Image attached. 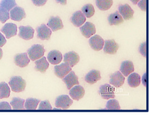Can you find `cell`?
<instances>
[{"instance_id": "cell-1", "label": "cell", "mask_w": 152, "mask_h": 115, "mask_svg": "<svg viewBox=\"0 0 152 115\" xmlns=\"http://www.w3.org/2000/svg\"><path fill=\"white\" fill-rule=\"evenodd\" d=\"M9 85L12 91L15 92H20L24 91L26 86V82L21 76H13L9 81Z\"/></svg>"}, {"instance_id": "cell-2", "label": "cell", "mask_w": 152, "mask_h": 115, "mask_svg": "<svg viewBox=\"0 0 152 115\" xmlns=\"http://www.w3.org/2000/svg\"><path fill=\"white\" fill-rule=\"evenodd\" d=\"M45 52V51L43 45L34 44L28 49L27 54L30 59L32 61H35L43 57Z\"/></svg>"}, {"instance_id": "cell-3", "label": "cell", "mask_w": 152, "mask_h": 115, "mask_svg": "<svg viewBox=\"0 0 152 115\" xmlns=\"http://www.w3.org/2000/svg\"><path fill=\"white\" fill-rule=\"evenodd\" d=\"M115 88L112 86L111 85L106 84L101 85L99 89V94L102 99L104 100H109L114 99L115 97Z\"/></svg>"}, {"instance_id": "cell-4", "label": "cell", "mask_w": 152, "mask_h": 115, "mask_svg": "<svg viewBox=\"0 0 152 115\" xmlns=\"http://www.w3.org/2000/svg\"><path fill=\"white\" fill-rule=\"evenodd\" d=\"M54 74L60 79H63L72 70V67L66 63L61 64L54 67Z\"/></svg>"}, {"instance_id": "cell-5", "label": "cell", "mask_w": 152, "mask_h": 115, "mask_svg": "<svg viewBox=\"0 0 152 115\" xmlns=\"http://www.w3.org/2000/svg\"><path fill=\"white\" fill-rule=\"evenodd\" d=\"M73 103V101L68 95H63L58 96L56 100V106L63 110L68 109Z\"/></svg>"}, {"instance_id": "cell-6", "label": "cell", "mask_w": 152, "mask_h": 115, "mask_svg": "<svg viewBox=\"0 0 152 115\" xmlns=\"http://www.w3.org/2000/svg\"><path fill=\"white\" fill-rule=\"evenodd\" d=\"M37 38L41 40H49L50 38L52 31L45 24H42L36 29Z\"/></svg>"}, {"instance_id": "cell-7", "label": "cell", "mask_w": 152, "mask_h": 115, "mask_svg": "<svg viewBox=\"0 0 152 115\" xmlns=\"http://www.w3.org/2000/svg\"><path fill=\"white\" fill-rule=\"evenodd\" d=\"M110 84L115 87H120L124 84L125 78L120 72H116L110 76Z\"/></svg>"}, {"instance_id": "cell-8", "label": "cell", "mask_w": 152, "mask_h": 115, "mask_svg": "<svg viewBox=\"0 0 152 115\" xmlns=\"http://www.w3.org/2000/svg\"><path fill=\"white\" fill-rule=\"evenodd\" d=\"M10 16V18L13 21L20 22L26 18V15L23 8L19 6H16L11 10Z\"/></svg>"}, {"instance_id": "cell-9", "label": "cell", "mask_w": 152, "mask_h": 115, "mask_svg": "<svg viewBox=\"0 0 152 115\" xmlns=\"http://www.w3.org/2000/svg\"><path fill=\"white\" fill-rule=\"evenodd\" d=\"M62 80L63 81L64 83L66 84L69 90L72 88L74 86L79 84L78 77L76 75L75 73L72 70L70 72L68 75L65 76L64 78H63Z\"/></svg>"}, {"instance_id": "cell-10", "label": "cell", "mask_w": 152, "mask_h": 115, "mask_svg": "<svg viewBox=\"0 0 152 115\" xmlns=\"http://www.w3.org/2000/svg\"><path fill=\"white\" fill-rule=\"evenodd\" d=\"M1 31L4 34L7 39H10L17 35V27L16 24L8 23L4 24V26L1 28Z\"/></svg>"}, {"instance_id": "cell-11", "label": "cell", "mask_w": 152, "mask_h": 115, "mask_svg": "<svg viewBox=\"0 0 152 115\" xmlns=\"http://www.w3.org/2000/svg\"><path fill=\"white\" fill-rule=\"evenodd\" d=\"M104 42V40L99 35L94 36L89 40V44L90 47L96 51H100L103 48Z\"/></svg>"}, {"instance_id": "cell-12", "label": "cell", "mask_w": 152, "mask_h": 115, "mask_svg": "<svg viewBox=\"0 0 152 115\" xmlns=\"http://www.w3.org/2000/svg\"><path fill=\"white\" fill-rule=\"evenodd\" d=\"M119 13L124 20H131L133 17L134 11L128 4H120L118 6Z\"/></svg>"}, {"instance_id": "cell-13", "label": "cell", "mask_w": 152, "mask_h": 115, "mask_svg": "<svg viewBox=\"0 0 152 115\" xmlns=\"http://www.w3.org/2000/svg\"><path fill=\"white\" fill-rule=\"evenodd\" d=\"M82 34L86 38H88L96 33L95 26L91 22H87L80 28Z\"/></svg>"}, {"instance_id": "cell-14", "label": "cell", "mask_w": 152, "mask_h": 115, "mask_svg": "<svg viewBox=\"0 0 152 115\" xmlns=\"http://www.w3.org/2000/svg\"><path fill=\"white\" fill-rule=\"evenodd\" d=\"M47 26L50 28L52 31L56 32L64 28L63 22L59 17L52 16L48 21Z\"/></svg>"}, {"instance_id": "cell-15", "label": "cell", "mask_w": 152, "mask_h": 115, "mask_svg": "<svg viewBox=\"0 0 152 115\" xmlns=\"http://www.w3.org/2000/svg\"><path fill=\"white\" fill-rule=\"evenodd\" d=\"M80 56L76 52L72 51L65 54L64 56V62L68 64L71 67H74L79 63Z\"/></svg>"}, {"instance_id": "cell-16", "label": "cell", "mask_w": 152, "mask_h": 115, "mask_svg": "<svg viewBox=\"0 0 152 115\" xmlns=\"http://www.w3.org/2000/svg\"><path fill=\"white\" fill-rule=\"evenodd\" d=\"M19 30L18 36L23 40H28L32 39L34 37V30L30 26H20Z\"/></svg>"}, {"instance_id": "cell-17", "label": "cell", "mask_w": 152, "mask_h": 115, "mask_svg": "<svg viewBox=\"0 0 152 115\" xmlns=\"http://www.w3.org/2000/svg\"><path fill=\"white\" fill-rule=\"evenodd\" d=\"M14 62L17 66L20 67H27L30 62V59L27 53L16 54L14 58Z\"/></svg>"}, {"instance_id": "cell-18", "label": "cell", "mask_w": 152, "mask_h": 115, "mask_svg": "<svg viewBox=\"0 0 152 115\" xmlns=\"http://www.w3.org/2000/svg\"><path fill=\"white\" fill-rule=\"evenodd\" d=\"M85 91L84 87L80 85H76L70 89L69 95L72 99L79 101L85 95Z\"/></svg>"}, {"instance_id": "cell-19", "label": "cell", "mask_w": 152, "mask_h": 115, "mask_svg": "<svg viewBox=\"0 0 152 115\" xmlns=\"http://www.w3.org/2000/svg\"><path fill=\"white\" fill-rule=\"evenodd\" d=\"M119 48L118 44L113 40H106L104 42V51L109 54H115Z\"/></svg>"}, {"instance_id": "cell-20", "label": "cell", "mask_w": 152, "mask_h": 115, "mask_svg": "<svg viewBox=\"0 0 152 115\" xmlns=\"http://www.w3.org/2000/svg\"><path fill=\"white\" fill-rule=\"evenodd\" d=\"M86 17L83 13L81 11H77L73 13L72 17L70 18V21L75 27H80L84 24V22L86 21Z\"/></svg>"}, {"instance_id": "cell-21", "label": "cell", "mask_w": 152, "mask_h": 115, "mask_svg": "<svg viewBox=\"0 0 152 115\" xmlns=\"http://www.w3.org/2000/svg\"><path fill=\"white\" fill-rule=\"evenodd\" d=\"M48 62L53 65H56L60 63L62 61L63 56L61 52L59 51L54 50L48 53L47 56Z\"/></svg>"}, {"instance_id": "cell-22", "label": "cell", "mask_w": 152, "mask_h": 115, "mask_svg": "<svg viewBox=\"0 0 152 115\" xmlns=\"http://www.w3.org/2000/svg\"><path fill=\"white\" fill-rule=\"evenodd\" d=\"M101 79L100 72L96 70H92L88 72L85 77V80L90 84H94Z\"/></svg>"}, {"instance_id": "cell-23", "label": "cell", "mask_w": 152, "mask_h": 115, "mask_svg": "<svg viewBox=\"0 0 152 115\" xmlns=\"http://www.w3.org/2000/svg\"><path fill=\"white\" fill-rule=\"evenodd\" d=\"M134 65L131 61H124L121 65L120 72L124 76H128L134 72Z\"/></svg>"}, {"instance_id": "cell-24", "label": "cell", "mask_w": 152, "mask_h": 115, "mask_svg": "<svg viewBox=\"0 0 152 115\" xmlns=\"http://www.w3.org/2000/svg\"><path fill=\"white\" fill-rule=\"evenodd\" d=\"M35 64H36V67H35L36 70L37 72H40L42 73H45L49 67V64L47 62V59L45 56L42 57L40 58V59L36 60L35 62Z\"/></svg>"}, {"instance_id": "cell-25", "label": "cell", "mask_w": 152, "mask_h": 115, "mask_svg": "<svg viewBox=\"0 0 152 115\" xmlns=\"http://www.w3.org/2000/svg\"><path fill=\"white\" fill-rule=\"evenodd\" d=\"M108 23L110 26L119 25L122 24L124 20L118 11H116L115 13L110 15L108 17Z\"/></svg>"}, {"instance_id": "cell-26", "label": "cell", "mask_w": 152, "mask_h": 115, "mask_svg": "<svg viewBox=\"0 0 152 115\" xmlns=\"http://www.w3.org/2000/svg\"><path fill=\"white\" fill-rule=\"evenodd\" d=\"M141 82L140 76L137 73L130 74L128 78V83L131 87H137L140 86Z\"/></svg>"}, {"instance_id": "cell-27", "label": "cell", "mask_w": 152, "mask_h": 115, "mask_svg": "<svg viewBox=\"0 0 152 115\" xmlns=\"http://www.w3.org/2000/svg\"><path fill=\"white\" fill-rule=\"evenodd\" d=\"M24 103L25 100L24 99H22L19 97H14L11 101L10 105L14 110H22L25 109Z\"/></svg>"}, {"instance_id": "cell-28", "label": "cell", "mask_w": 152, "mask_h": 115, "mask_svg": "<svg viewBox=\"0 0 152 115\" xmlns=\"http://www.w3.org/2000/svg\"><path fill=\"white\" fill-rule=\"evenodd\" d=\"M97 7L101 11H107L112 7L113 0H96Z\"/></svg>"}, {"instance_id": "cell-29", "label": "cell", "mask_w": 152, "mask_h": 115, "mask_svg": "<svg viewBox=\"0 0 152 115\" xmlns=\"http://www.w3.org/2000/svg\"><path fill=\"white\" fill-rule=\"evenodd\" d=\"M39 100L33 98H29L24 103V107L27 110H36L38 104L40 103Z\"/></svg>"}, {"instance_id": "cell-30", "label": "cell", "mask_w": 152, "mask_h": 115, "mask_svg": "<svg viewBox=\"0 0 152 115\" xmlns=\"http://www.w3.org/2000/svg\"><path fill=\"white\" fill-rule=\"evenodd\" d=\"M10 88L8 84L5 82L0 83V99L8 98L10 96Z\"/></svg>"}, {"instance_id": "cell-31", "label": "cell", "mask_w": 152, "mask_h": 115, "mask_svg": "<svg viewBox=\"0 0 152 115\" xmlns=\"http://www.w3.org/2000/svg\"><path fill=\"white\" fill-rule=\"evenodd\" d=\"M17 6L15 0H2L0 2V7L7 11H11Z\"/></svg>"}, {"instance_id": "cell-32", "label": "cell", "mask_w": 152, "mask_h": 115, "mask_svg": "<svg viewBox=\"0 0 152 115\" xmlns=\"http://www.w3.org/2000/svg\"><path fill=\"white\" fill-rule=\"evenodd\" d=\"M81 12L87 18H91L95 13V8L91 4H85L81 8Z\"/></svg>"}, {"instance_id": "cell-33", "label": "cell", "mask_w": 152, "mask_h": 115, "mask_svg": "<svg viewBox=\"0 0 152 115\" xmlns=\"http://www.w3.org/2000/svg\"><path fill=\"white\" fill-rule=\"evenodd\" d=\"M106 108L108 110H119L121 107L117 100L115 99L110 100L106 103Z\"/></svg>"}, {"instance_id": "cell-34", "label": "cell", "mask_w": 152, "mask_h": 115, "mask_svg": "<svg viewBox=\"0 0 152 115\" xmlns=\"http://www.w3.org/2000/svg\"><path fill=\"white\" fill-rule=\"evenodd\" d=\"M10 18L9 12L4 8L0 7V22L4 23Z\"/></svg>"}, {"instance_id": "cell-35", "label": "cell", "mask_w": 152, "mask_h": 115, "mask_svg": "<svg viewBox=\"0 0 152 115\" xmlns=\"http://www.w3.org/2000/svg\"><path fill=\"white\" fill-rule=\"evenodd\" d=\"M52 107L48 100L43 101L40 102L38 107V110H51Z\"/></svg>"}, {"instance_id": "cell-36", "label": "cell", "mask_w": 152, "mask_h": 115, "mask_svg": "<svg viewBox=\"0 0 152 115\" xmlns=\"http://www.w3.org/2000/svg\"><path fill=\"white\" fill-rule=\"evenodd\" d=\"M139 51L140 52V54L142 56H143L144 58H146V56H147V43H146V42H144L143 43L140 44V48H139Z\"/></svg>"}, {"instance_id": "cell-37", "label": "cell", "mask_w": 152, "mask_h": 115, "mask_svg": "<svg viewBox=\"0 0 152 115\" xmlns=\"http://www.w3.org/2000/svg\"><path fill=\"white\" fill-rule=\"evenodd\" d=\"M11 105L7 102L3 101L0 103V110H11Z\"/></svg>"}, {"instance_id": "cell-38", "label": "cell", "mask_w": 152, "mask_h": 115, "mask_svg": "<svg viewBox=\"0 0 152 115\" xmlns=\"http://www.w3.org/2000/svg\"><path fill=\"white\" fill-rule=\"evenodd\" d=\"M138 6L143 11L147 10V0H140L138 3Z\"/></svg>"}, {"instance_id": "cell-39", "label": "cell", "mask_w": 152, "mask_h": 115, "mask_svg": "<svg viewBox=\"0 0 152 115\" xmlns=\"http://www.w3.org/2000/svg\"><path fill=\"white\" fill-rule=\"evenodd\" d=\"M33 4L37 6H43L46 4L47 0H32Z\"/></svg>"}, {"instance_id": "cell-40", "label": "cell", "mask_w": 152, "mask_h": 115, "mask_svg": "<svg viewBox=\"0 0 152 115\" xmlns=\"http://www.w3.org/2000/svg\"><path fill=\"white\" fill-rule=\"evenodd\" d=\"M6 43V40L4 38V36L0 32V47H4L5 44Z\"/></svg>"}, {"instance_id": "cell-41", "label": "cell", "mask_w": 152, "mask_h": 115, "mask_svg": "<svg viewBox=\"0 0 152 115\" xmlns=\"http://www.w3.org/2000/svg\"><path fill=\"white\" fill-rule=\"evenodd\" d=\"M142 83L145 86H147V74L145 73L143 76L142 77Z\"/></svg>"}, {"instance_id": "cell-42", "label": "cell", "mask_w": 152, "mask_h": 115, "mask_svg": "<svg viewBox=\"0 0 152 115\" xmlns=\"http://www.w3.org/2000/svg\"><path fill=\"white\" fill-rule=\"evenodd\" d=\"M56 3L60 4L62 5H65L67 4V0H56Z\"/></svg>"}, {"instance_id": "cell-43", "label": "cell", "mask_w": 152, "mask_h": 115, "mask_svg": "<svg viewBox=\"0 0 152 115\" xmlns=\"http://www.w3.org/2000/svg\"><path fill=\"white\" fill-rule=\"evenodd\" d=\"M133 4H137L140 0H130Z\"/></svg>"}, {"instance_id": "cell-44", "label": "cell", "mask_w": 152, "mask_h": 115, "mask_svg": "<svg viewBox=\"0 0 152 115\" xmlns=\"http://www.w3.org/2000/svg\"><path fill=\"white\" fill-rule=\"evenodd\" d=\"M2 56H3V52H2V49L0 48V60L2 59Z\"/></svg>"}]
</instances>
